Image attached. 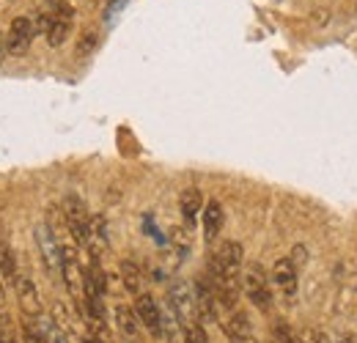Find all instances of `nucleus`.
<instances>
[{"label":"nucleus","instance_id":"1","mask_svg":"<svg viewBox=\"0 0 357 343\" xmlns=\"http://www.w3.org/2000/svg\"><path fill=\"white\" fill-rule=\"evenodd\" d=\"M72 22H75V8L66 3L52 6V11H45L36 22V31H42L47 36L50 47H61L72 33Z\"/></svg>","mask_w":357,"mask_h":343},{"label":"nucleus","instance_id":"2","mask_svg":"<svg viewBox=\"0 0 357 343\" xmlns=\"http://www.w3.org/2000/svg\"><path fill=\"white\" fill-rule=\"evenodd\" d=\"M242 289L248 294V300L253 302L259 310L267 313L272 307V289H269V277L267 272L261 269V264H250L242 275Z\"/></svg>","mask_w":357,"mask_h":343},{"label":"nucleus","instance_id":"3","mask_svg":"<svg viewBox=\"0 0 357 343\" xmlns=\"http://www.w3.org/2000/svg\"><path fill=\"white\" fill-rule=\"evenodd\" d=\"M63 220H66V228H69V234H72V239H75V245H83V247H89V239H91V217L86 212V206H83V201L80 198H75V195H69L66 201H63Z\"/></svg>","mask_w":357,"mask_h":343},{"label":"nucleus","instance_id":"4","mask_svg":"<svg viewBox=\"0 0 357 343\" xmlns=\"http://www.w3.org/2000/svg\"><path fill=\"white\" fill-rule=\"evenodd\" d=\"M168 302L174 305V310L178 313L184 330L190 324H198V305H195V289L187 280H174L168 289Z\"/></svg>","mask_w":357,"mask_h":343},{"label":"nucleus","instance_id":"5","mask_svg":"<svg viewBox=\"0 0 357 343\" xmlns=\"http://www.w3.org/2000/svg\"><path fill=\"white\" fill-rule=\"evenodd\" d=\"M36 36V22H31V17H17L11 25H8V33L3 36L6 39V52L8 55H22Z\"/></svg>","mask_w":357,"mask_h":343},{"label":"nucleus","instance_id":"6","mask_svg":"<svg viewBox=\"0 0 357 343\" xmlns=\"http://www.w3.org/2000/svg\"><path fill=\"white\" fill-rule=\"evenodd\" d=\"M14 291H17V300H20V307L25 313V319H39L42 316V300H39V289L31 277L25 275H17L14 280Z\"/></svg>","mask_w":357,"mask_h":343},{"label":"nucleus","instance_id":"7","mask_svg":"<svg viewBox=\"0 0 357 343\" xmlns=\"http://www.w3.org/2000/svg\"><path fill=\"white\" fill-rule=\"evenodd\" d=\"M297 272L300 269L291 264V258H278L272 266V283L278 286V291L286 300H294V294H297Z\"/></svg>","mask_w":357,"mask_h":343},{"label":"nucleus","instance_id":"8","mask_svg":"<svg viewBox=\"0 0 357 343\" xmlns=\"http://www.w3.org/2000/svg\"><path fill=\"white\" fill-rule=\"evenodd\" d=\"M135 316L140 319V324L154 335V338H162V330H160V305L151 294H137L135 300Z\"/></svg>","mask_w":357,"mask_h":343},{"label":"nucleus","instance_id":"9","mask_svg":"<svg viewBox=\"0 0 357 343\" xmlns=\"http://www.w3.org/2000/svg\"><path fill=\"white\" fill-rule=\"evenodd\" d=\"M36 242H39V250H42V258H45L47 269L61 275V266H63V250H61L58 239L52 236V231H50V228H39V231H36Z\"/></svg>","mask_w":357,"mask_h":343},{"label":"nucleus","instance_id":"10","mask_svg":"<svg viewBox=\"0 0 357 343\" xmlns=\"http://www.w3.org/2000/svg\"><path fill=\"white\" fill-rule=\"evenodd\" d=\"M113 316H116V327H119L124 343H143V338H140V327H143V324H140V319L135 316L132 307L119 305Z\"/></svg>","mask_w":357,"mask_h":343},{"label":"nucleus","instance_id":"11","mask_svg":"<svg viewBox=\"0 0 357 343\" xmlns=\"http://www.w3.org/2000/svg\"><path fill=\"white\" fill-rule=\"evenodd\" d=\"M178 212H181L187 225H195L198 215L204 212V195H201V190L187 187V190L178 195Z\"/></svg>","mask_w":357,"mask_h":343},{"label":"nucleus","instance_id":"12","mask_svg":"<svg viewBox=\"0 0 357 343\" xmlns=\"http://www.w3.org/2000/svg\"><path fill=\"white\" fill-rule=\"evenodd\" d=\"M223 333L234 343H245L250 341V333L253 330H250V321H248V316L242 310H231L228 319L223 321Z\"/></svg>","mask_w":357,"mask_h":343},{"label":"nucleus","instance_id":"13","mask_svg":"<svg viewBox=\"0 0 357 343\" xmlns=\"http://www.w3.org/2000/svg\"><path fill=\"white\" fill-rule=\"evenodd\" d=\"M201 217H204V236H206V242H215L220 228H223V206L218 201H209L204 206Z\"/></svg>","mask_w":357,"mask_h":343},{"label":"nucleus","instance_id":"14","mask_svg":"<svg viewBox=\"0 0 357 343\" xmlns=\"http://www.w3.org/2000/svg\"><path fill=\"white\" fill-rule=\"evenodd\" d=\"M121 283H124V289L130 291V294H143V269L135 264V261H121Z\"/></svg>","mask_w":357,"mask_h":343},{"label":"nucleus","instance_id":"15","mask_svg":"<svg viewBox=\"0 0 357 343\" xmlns=\"http://www.w3.org/2000/svg\"><path fill=\"white\" fill-rule=\"evenodd\" d=\"M17 258H14V250H11V245L8 242H3L0 239V277H3V283H11L14 286V280H17Z\"/></svg>","mask_w":357,"mask_h":343},{"label":"nucleus","instance_id":"16","mask_svg":"<svg viewBox=\"0 0 357 343\" xmlns=\"http://www.w3.org/2000/svg\"><path fill=\"white\" fill-rule=\"evenodd\" d=\"M33 324H36V330L45 335L47 343H69V335L58 327V321L55 319H47V316H39V319H33Z\"/></svg>","mask_w":357,"mask_h":343},{"label":"nucleus","instance_id":"17","mask_svg":"<svg viewBox=\"0 0 357 343\" xmlns=\"http://www.w3.org/2000/svg\"><path fill=\"white\" fill-rule=\"evenodd\" d=\"M52 319L58 321V327L66 333V335H72V333H77V327H75V321H72V316H69V310L61 305V302H55L52 305Z\"/></svg>","mask_w":357,"mask_h":343},{"label":"nucleus","instance_id":"18","mask_svg":"<svg viewBox=\"0 0 357 343\" xmlns=\"http://www.w3.org/2000/svg\"><path fill=\"white\" fill-rule=\"evenodd\" d=\"M96 44H99V33L96 31H86L83 36H80V42H77V58H89L91 52L96 49Z\"/></svg>","mask_w":357,"mask_h":343},{"label":"nucleus","instance_id":"19","mask_svg":"<svg viewBox=\"0 0 357 343\" xmlns=\"http://www.w3.org/2000/svg\"><path fill=\"white\" fill-rule=\"evenodd\" d=\"M22 341L25 343H47L45 335L36 330V324H33L31 319H25V321H22Z\"/></svg>","mask_w":357,"mask_h":343},{"label":"nucleus","instance_id":"20","mask_svg":"<svg viewBox=\"0 0 357 343\" xmlns=\"http://www.w3.org/2000/svg\"><path fill=\"white\" fill-rule=\"evenodd\" d=\"M184 343H209L204 324H190V327L184 330Z\"/></svg>","mask_w":357,"mask_h":343},{"label":"nucleus","instance_id":"21","mask_svg":"<svg viewBox=\"0 0 357 343\" xmlns=\"http://www.w3.org/2000/svg\"><path fill=\"white\" fill-rule=\"evenodd\" d=\"M0 343H17L14 338V324H11V319L0 310Z\"/></svg>","mask_w":357,"mask_h":343},{"label":"nucleus","instance_id":"22","mask_svg":"<svg viewBox=\"0 0 357 343\" xmlns=\"http://www.w3.org/2000/svg\"><path fill=\"white\" fill-rule=\"evenodd\" d=\"M171 242L178 247V253H187V250H190V236H187V231H181V228H174Z\"/></svg>","mask_w":357,"mask_h":343},{"label":"nucleus","instance_id":"23","mask_svg":"<svg viewBox=\"0 0 357 343\" xmlns=\"http://www.w3.org/2000/svg\"><path fill=\"white\" fill-rule=\"evenodd\" d=\"M305 343H333L330 341V335L321 330V327H311V330H305Z\"/></svg>","mask_w":357,"mask_h":343},{"label":"nucleus","instance_id":"24","mask_svg":"<svg viewBox=\"0 0 357 343\" xmlns=\"http://www.w3.org/2000/svg\"><path fill=\"white\" fill-rule=\"evenodd\" d=\"M305 261H308V250H305V247H303V245H297V247H294V250H291V264H294V266H297V269H300V266H303V264H305Z\"/></svg>","mask_w":357,"mask_h":343},{"label":"nucleus","instance_id":"25","mask_svg":"<svg viewBox=\"0 0 357 343\" xmlns=\"http://www.w3.org/2000/svg\"><path fill=\"white\" fill-rule=\"evenodd\" d=\"M83 343H102V338H99V335H96V333H83Z\"/></svg>","mask_w":357,"mask_h":343},{"label":"nucleus","instance_id":"26","mask_svg":"<svg viewBox=\"0 0 357 343\" xmlns=\"http://www.w3.org/2000/svg\"><path fill=\"white\" fill-rule=\"evenodd\" d=\"M6 55H8V52H6V39H3V36H0V63H3V61H6Z\"/></svg>","mask_w":357,"mask_h":343},{"label":"nucleus","instance_id":"27","mask_svg":"<svg viewBox=\"0 0 357 343\" xmlns=\"http://www.w3.org/2000/svg\"><path fill=\"white\" fill-rule=\"evenodd\" d=\"M6 302V289H3V277H0V305Z\"/></svg>","mask_w":357,"mask_h":343},{"label":"nucleus","instance_id":"28","mask_svg":"<svg viewBox=\"0 0 357 343\" xmlns=\"http://www.w3.org/2000/svg\"><path fill=\"white\" fill-rule=\"evenodd\" d=\"M341 343H357V338H355V335H344V338H341Z\"/></svg>","mask_w":357,"mask_h":343}]
</instances>
